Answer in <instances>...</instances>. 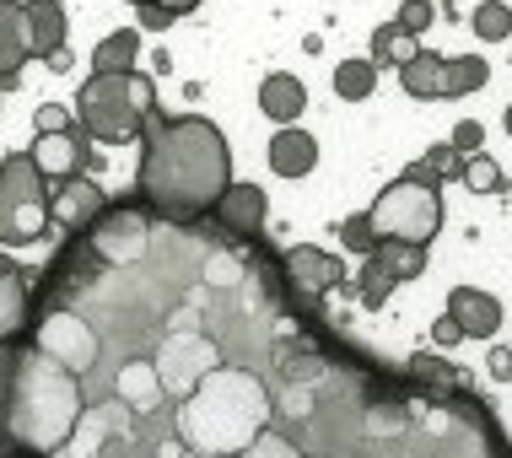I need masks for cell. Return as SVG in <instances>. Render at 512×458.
Listing matches in <instances>:
<instances>
[{"label": "cell", "mask_w": 512, "mask_h": 458, "mask_svg": "<svg viewBox=\"0 0 512 458\" xmlns=\"http://www.w3.org/2000/svg\"><path fill=\"white\" fill-rule=\"evenodd\" d=\"M38 297L87 324L81 421L49 458H512L502 415L437 351L378 356L281 275L265 238L157 221L135 265L71 238Z\"/></svg>", "instance_id": "cell-1"}, {"label": "cell", "mask_w": 512, "mask_h": 458, "mask_svg": "<svg viewBox=\"0 0 512 458\" xmlns=\"http://www.w3.org/2000/svg\"><path fill=\"white\" fill-rule=\"evenodd\" d=\"M232 184V151L227 135L205 114H151L141 135V173L135 200L157 221L189 227L216 211V200Z\"/></svg>", "instance_id": "cell-2"}, {"label": "cell", "mask_w": 512, "mask_h": 458, "mask_svg": "<svg viewBox=\"0 0 512 458\" xmlns=\"http://www.w3.org/2000/svg\"><path fill=\"white\" fill-rule=\"evenodd\" d=\"M81 421V378L60 367L49 351L33 340L17 345V367H11V405H6V432L17 458H49L71 442Z\"/></svg>", "instance_id": "cell-3"}, {"label": "cell", "mask_w": 512, "mask_h": 458, "mask_svg": "<svg viewBox=\"0 0 512 458\" xmlns=\"http://www.w3.org/2000/svg\"><path fill=\"white\" fill-rule=\"evenodd\" d=\"M76 124L87 141L103 146H130L146 135L151 114H157V81L146 71H119V76H87L76 92Z\"/></svg>", "instance_id": "cell-4"}, {"label": "cell", "mask_w": 512, "mask_h": 458, "mask_svg": "<svg viewBox=\"0 0 512 458\" xmlns=\"http://www.w3.org/2000/svg\"><path fill=\"white\" fill-rule=\"evenodd\" d=\"M367 221L378 232V243H432L442 232V184L421 162H410L394 184L378 189V200L367 205Z\"/></svg>", "instance_id": "cell-5"}, {"label": "cell", "mask_w": 512, "mask_h": 458, "mask_svg": "<svg viewBox=\"0 0 512 458\" xmlns=\"http://www.w3.org/2000/svg\"><path fill=\"white\" fill-rule=\"evenodd\" d=\"M49 178L27 151L0 157V248H27L49 238Z\"/></svg>", "instance_id": "cell-6"}, {"label": "cell", "mask_w": 512, "mask_h": 458, "mask_svg": "<svg viewBox=\"0 0 512 458\" xmlns=\"http://www.w3.org/2000/svg\"><path fill=\"white\" fill-rule=\"evenodd\" d=\"M281 275L302 291V297H335V291H351L345 259L329 254V248H313V243L286 248V254H281Z\"/></svg>", "instance_id": "cell-7"}, {"label": "cell", "mask_w": 512, "mask_h": 458, "mask_svg": "<svg viewBox=\"0 0 512 458\" xmlns=\"http://www.w3.org/2000/svg\"><path fill=\"white\" fill-rule=\"evenodd\" d=\"M38 313V270L0 254V340H27Z\"/></svg>", "instance_id": "cell-8"}, {"label": "cell", "mask_w": 512, "mask_h": 458, "mask_svg": "<svg viewBox=\"0 0 512 458\" xmlns=\"http://www.w3.org/2000/svg\"><path fill=\"white\" fill-rule=\"evenodd\" d=\"M103 211H108V194H103L98 178L76 173V178H60V184H49V221L65 232V238L87 232Z\"/></svg>", "instance_id": "cell-9"}, {"label": "cell", "mask_w": 512, "mask_h": 458, "mask_svg": "<svg viewBox=\"0 0 512 458\" xmlns=\"http://www.w3.org/2000/svg\"><path fill=\"white\" fill-rule=\"evenodd\" d=\"M265 216H270L265 189H259V184H238V178L227 184V194H221L216 211H211V221L221 232H232V238H265Z\"/></svg>", "instance_id": "cell-10"}, {"label": "cell", "mask_w": 512, "mask_h": 458, "mask_svg": "<svg viewBox=\"0 0 512 458\" xmlns=\"http://www.w3.org/2000/svg\"><path fill=\"white\" fill-rule=\"evenodd\" d=\"M27 157L38 162V173L49 178V184H60V178H76L87 168V130L71 124V130H54V135H38L33 146H27Z\"/></svg>", "instance_id": "cell-11"}, {"label": "cell", "mask_w": 512, "mask_h": 458, "mask_svg": "<svg viewBox=\"0 0 512 458\" xmlns=\"http://www.w3.org/2000/svg\"><path fill=\"white\" fill-rule=\"evenodd\" d=\"M27 60H33V44H27V0H0V92L17 87Z\"/></svg>", "instance_id": "cell-12"}, {"label": "cell", "mask_w": 512, "mask_h": 458, "mask_svg": "<svg viewBox=\"0 0 512 458\" xmlns=\"http://www.w3.org/2000/svg\"><path fill=\"white\" fill-rule=\"evenodd\" d=\"M448 318L464 329V340H491L502 329V302L480 286H453L448 291Z\"/></svg>", "instance_id": "cell-13"}, {"label": "cell", "mask_w": 512, "mask_h": 458, "mask_svg": "<svg viewBox=\"0 0 512 458\" xmlns=\"http://www.w3.org/2000/svg\"><path fill=\"white\" fill-rule=\"evenodd\" d=\"M313 168H318V141L308 130H297V124H281L270 135V173L275 178H308Z\"/></svg>", "instance_id": "cell-14"}, {"label": "cell", "mask_w": 512, "mask_h": 458, "mask_svg": "<svg viewBox=\"0 0 512 458\" xmlns=\"http://www.w3.org/2000/svg\"><path fill=\"white\" fill-rule=\"evenodd\" d=\"M302 108H308V87L292 76V71H270L259 81V114L275 119V124H297Z\"/></svg>", "instance_id": "cell-15"}, {"label": "cell", "mask_w": 512, "mask_h": 458, "mask_svg": "<svg viewBox=\"0 0 512 458\" xmlns=\"http://www.w3.org/2000/svg\"><path fill=\"white\" fill-rule=\"evenodd\" d=\"M65 33H71V17H65L60 0H27V44H33V60H49L54 49H65Z\"/></svg>", "instance_id": "cell-16"}, {"label": "cell", "mask_w": 512, "mask_h": 458, "mask_svg": "<svg viewBox=\"0 0 512 458\" xmlns=\"http://www.w3.org/2000/svg\"><path fill=\"white\" fill-rule=\"evenodd\" d=\"M399 87H405L415 103H442V97H448V60L432 49H415V60L399 65Z\"/></svg>", "instance_id": "cell-17"}, {"label": "cell", "mask_w": 512, "mask_h": 458, "mask_svg": "<svg viewBox=\"0 0 512 458\" xmlns=\"http://www.w3.org/2000/svg\"><path fill=\"white\" fill-rule=\"evenodd\" d=\"M135 60H141V27H114V33L92 49V76L135 71Z\"/></svg>", "instance_id": "cell-18"}, {"label": "cell", "mask_w": 512, "mask_h": 458, "mask_svg": "<svg viewBox=\"0 0 512 458\" xmlns=\"http://www.w3.org/2000/svg\"><path fill=\"white\" fill-rule=\"evenodd\" d=\"M367 60L378 65V71H383V65H394V71H399V65H410V60H415V38H410L399 22L372 27V54H367Z\"/></svg>", "instance_id": "cell-19"}, {"label": "cell", "mask_w": 512, "mask_h": 458, "mask_svg": "<svg viewBox=\"0 0 512 458\" xmlns=\"http://www.w3.org/2000/svg\"><path fill=\"white\" fill-rule=\"evenodd\" d=\"M378 92V65L372 60H340L335 65V97L340 103H367Z\"/></svg>", "instance_id": "cell-20"}, {"label": "cell", "mask_w": 512, "mask_h": 458, "mask_svg": "<svg viewBox=\"0 0 512 458\" xmlns=\"http://www.w3.org/2000/svg\"><path fill=\"white\" fill-rule=\"evenodd\" d=\"M351 291H356V302H362L367 313H378V308H389V297H394V275L367 254L362 270H356V281H351Z\"/></svg>", "instance_id": "cell-21"}, {"label": "cell", "mask_w": 512, "mask_h": 458, "mask_svg": "<svg viewBox=\"0 0 512 458\" xmlns=\"http://www.w3.org/2000/svg\"><path fill=\"white\" fill-rule=\"evenodd\" d=\"M372 259L394 275V286H405V281H415V275L426 270V248L421 243H378V248H372Z\"/></svg>", "instance_id": "cell-22"}, {"label": "cell", "mask_w": 512, "mask_h": 458, "mask_svg": "<svg viewBox=\"0 0 512 458\" xmlns=\"http://www.w3.org/2000/svg\"><path fill=\"white\" fill-rule=\"evenodd\" d=\"M491 81V65L480 54H453L448 60V97H469Z\"/></svg>", "instance_id": "cell-23"}, {"label": "cell", "mask_w": 512, "mask_h": 458, "mask_svg": "<svg viewBox=\"0 0 512 458\" xmlns=\"http://www.w3.org/2000/svg\"><path fill=\"white\" fill-rule=\"evenodd\" d=\"M469 27H475V38H486V44H502V38H512V6L480 0V6L469 11Z\"/></svg>", "instance_id": "cell-24"}, {"label": "cell", "mask_w": 512, "mask_h": 458, "mask_svg": "<svg viewBox=\"0 0 512 458\" xmlns=\"http://www.w3.org/2000/svg\"><path fill=\"white\" fill-rule=\"evenodd\" d=\"M459 184L469 194H502L507 189V173L496 168V157H486V151H475V157H464V178Z\"/></svg>", "instance_id": "cell-25"}, {"label": "cell", "mask_w": 512, "mask_h": 458, "mask_svg": "<svg viewBox=\"0 0 512 458\" xmlns=\"http://www.w3.org/2000/svg\"><path fill=\"white\" fill-rule=\"evenodd\" d=\"M17 345L22 340H0V458H17L6 432V405H11V367H17Z\"/></svg>", "instance_id": "cell-26"}, {"label": "cell", "mask_w": 512, "mask_h": 458, "mask_svg": "<svg viewBox=\"0 0 512 458\" xmlns=\"http://www.w3.org/2000/svg\"><path fill=\"white\" fill-rule=\"evenodd\" d=\"M421 168L432 173L437 184H453V178H464V157H459V151H453L448 141H437V146L421 157Z\"/></svg>", "instance_id": "cell-27"}, {"label": "cell", "mask_w": 512, "mask_h": 458, "mask_svg": "<svg viewBox=\"0 0 512 458\" xmlns=\"http://www.w3.org/2000/svg\"><path fill=\"white\" fill-rule=\"evenodd\" d=\"M340 243H345V254H372V248H378V232H372V221H367V211L362 216H345L340 221Z\"/></svg>", "instance_id": "cell-28"}, {"label": "cell", "mask_w": 512, "mask_h": 458, "mask_svg": "<svg viewBox=\"0 0 512 458\" xmlns=\"http://www.w3.org/2000/svg\"><path fill=\"white\" fill-rule=\"evenodd\" d=\"M394 22H399V27H405V33H410V38H421V33H426V27H432V22H437V6H432V0H405V6H399V11H394Z\"/></svg>", "instance_id": "cell-29"}, {"label": "cell", "mask_w": 512, "mask_h": 458, "mask_svg": "<svg viewBox=\"0 0 512 458\" xmlns=\"http://www.w3.org/2000/svg\"><path fill=\"white\" fill-rule=\"evenodd\" d=\"M448 146L459 151V157L486 151V124H480V119H459V124H453V135H448Z\"/></svg>", "instance_id": "cell-30"}, {"label": "cell", "mask_w": 512, "mask_h": 458, "mask_svg": "<svg viewBox=\"0 0 512 458\" xmlns=\"http://www.w3.org/2000/svg\"><path fill=\"white\" fill-rule=\"evenodd\" d=\"M71 124H76V114H71V108H60V103H44V108H38V114H33V130H38V135L71 130Z\"/></svg>", "instance_id": "cell-31"}, {"label": "cell", "mask_w": 512, "mask_h": 458, "mask_svg": "<svg viewBox=\"0 0 512 458\" xmlns=\"http://www.w3.org/2000/svg\"><path fill=\"white\" fill-rule=\"evenodd\" d=\"M486 372H491V383H512V351H507V345H491Z\"/></svg>", "instance_id": "cell-32"}, {"label": "cell", "mask_w": 512, "mask_h": 458, "mask_svg": "<svg viewBox=\"0 0 512 458\" xmlns=\"http://www.w3.org/2000/svg\"><path fill=\"white\" fill-rule=\"evenodd\" d=\"M459 340H464V329H459V324H453V318H448V313H442V318H437V324H432V345H437V351H453V345H459Z\"/></svg>", "instance_id": "cell-33"}, {"label": "cell", "mask_w": 512, "mask_h": 458, "mask_svg": "<svg viewBox=\"0 0 512 458\" xmlns=\"http://www.w3.org/2000/svg\"><path fill=\"white\" fill-rule=\"evenodd\" d=\"M135 17H141L146 33H162V27H173V22H178L173 11H162V6H135Z\"/></svg>", "instance_id": "cell-34"}, {"label": "cell", "mask_w": 512, "mask_h": 458, "mask_svg": "<svg viewBox=\"0 0 512 458\" xmlns=\"http://www.w3.org/2000/svg\"><path fill=\"white\" fill-rule=\"evenodd\" d=\"M130 6H162V11H173V17H189L200 0H130Z\"/></svg>", "instance_id": "cell-35"}, {"label": "cell", "mask_w": 512, "mask_h": 458, "mask_svg": "<svg viewBox=\"0 0 512 458\" xmlns=\"http://www.w3.org/2000/svg\"><path fill=\"white\" fill-rule=\"evenodd\" d=\"M71 65H76V60H71V49H54V54H49V71H60V76H65Z\"/></svg>", "instance_id": "cell-36"}, {"label": "cell", "mask_w": 512, "mask_h": 458, "mask_svg": "<svg viewBox=\"0 0 512 458\" xmlns=\"http://www.w3.org/2000/svg\"><path fill=\"white\" fill-rule=\"evenodd\" d=\"M502 124H507V135H512V103H507V114H502Z\"/></svg>", "instance_id": "cell-37"}]
</instances>
